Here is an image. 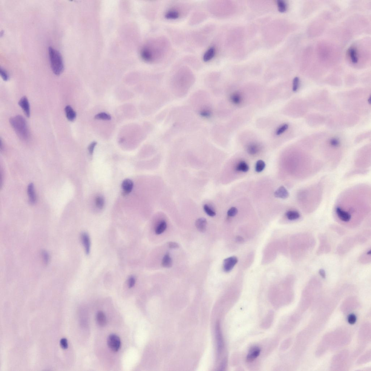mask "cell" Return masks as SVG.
Wrapping results in <instances>:
<instances>
[{
	"label": "cell",
	"instance_id": "obj_1",
	"mask_svg": "<svg viewBox=\"0 0 371 371\" xmlns=\"http://www.w3.org/2000/svg\"><path fill=\"white\" fill-rule=\"evenodd\" d=\"M10 122L15 132L20 139L24 141L28 140L30 133L26 121L22 116L17 115L11 118Z\"/></svg>",
	"mask_w": 371,
	"mask_h": 371
},
{
	"label": "cell",
	"instance_id": "obj_2",
	"mask_svg": "<svg viewBox=\"0 0 371 371\" xmlns=\"http://www.w3.org/2000/svg\"><path fill=\"white\" fill-rule=\"evenodd\" d=\"M48 51L52 70L55 74L59 76L64 70L62 56L59 51L53 47H49Z\"/></svg>",
	"mask_w": 371,
	"mask_h": 371
},
{
	"label": "cell",
	"instance_id": "obj_3",
	"mask_svg": "<svg viewBox=\"0 0 371 371\" xmlns=\"http://www.w3.org/2000/svg\"><path fill=\"white\" fill-rule=\"evenodd\" d=\"M120 338L115 334H111L107 339V345L112 351L116 352L118 351L121 346Z\"/></svg>",
	"mask_w": 371,
	"mask_h": 371
},
{
	"label": "cell",
	"instance_id": "obj_4",
	"mask_svg": "<svg viewBox=\"0 0 371 371\" xmlns=\"http://www.w3.org/2000/svg\"><path fill=\"white\" fill-rule=\"evenodd\" d=\"M238 261L237 257H229L225 259L223 262V269L225 272H230Z\"/></svg>",
	"mask_w": 371,
	"mask_h": 371
},
{
	"label": "cell",
	"instance_id": "obj_5",
	"mask_svg": "<svg viewBox=\"0 0 371 371\" xmlns=\"http://www.w3.org/2000/svg\"><path fill=\"white\" fill-rule=\"evenodd\" d=\"M19 105L22 108L23 111L28 118L30 116V107L28 99L26 96H23L20 99L19 103Z\"/></svg>",
	"mask_w": 371,
	"mask_h": 371
},
{
	"label": "cell",
	"instance_id": "obj_6",
	"mask_svg": "<svg viewBox=\"0 0 371 371\" xmlns=\"http://www.w3.org/2000/svg\"><path fill=\"white\" fill-rule=\"evenodd\" d=\"M335 212L339 218L343 222H348L351 219V215L340 207L338 206L336 207Z\"/></svg>",
	"mask_w": 371,
	"mask_h": 371
},
{
	"label": "cell",
	"instance_id": "obj_7",
	"mask_svg": "<svg viewBox=\"0 0 371 371\" xmlns=\"http://www.w3.org/2000/svg\"><path fill=\"white\" fill-rule=\"evenodd\" d=\"M81 239L85 248L86 253L88 255L90 253L91 248V242L89 236L87 233L84 232L81 234Z\"/></svg>",
	"mask_w": 371,
	"mask_h": 371
},
{
	"label": "cell",
	"instance_id": "obj_8",
	"mask_svg": "<svg viewBox=\"0 0 371 371\" xmlns=\"http://www.w3.org/2000/svg\"><path fill=\"white\" fill-rule=\"evenodd\" d=\"M122 187L124 194L127 195L130 194L133 189V182L131 179H125L122 182Z\"/></svg>",
	"mask_w": 371,
	"mask_h": 371
},
{
	"label": "cell",
	"instance_id": "obj_9",
	"mask_svg": "<svg viewBox=\"0 0 371 371\" xmlns=\"http://www.w3.org/2000/svg\"><path fill=\"white\" fill-rule=\"evenodd\" d=\"M260 349L259 347L254 346L252 348L247 356L246 360L247 361L252 362L253 361L260 355Z\"/></svg>",
	"mask_w": 371,
	"mask_h": 371
},
{
	"label": "cell",
	"instance_id": "obj_10",
	"mask_svg": "<svg viewBox=\"0 0 371 371\" xmlns=\"http://www.w3.org/2000/svg\"><path fill=\"white\" fill-rule=\"evenodd\" d=\"M27 192L30 203L32 204L36 203V195L34 185L33 183H30L28 185V187Z\"/></svg>",
	"mask_w": 371,
	"mask_h": 371
},
{
	"label": "cell",
	"instance_id": "obj_11",
	"mask_svg": "<svg viewBox=\"0 0 371 371\" xmlns=\"http://www.w3.org/2000/svg\"><path fill=\"white\" fill-rule=\"evenodd\" d=\"M65 111L67 118L69 121L73 122L76 119V113L70 105H67L66 106Z\"/></svg>",
	"mask_w": 371,
	"mask_h": 371
},
{
	"label": "cell",
	"instance_id": "obj_12",
	"mask_svg": "<svg viewBox=\"0 0 371 371\" xmlns=\"http://www.w3.org/2000/svg\"><path fill=\"white\" fill-rule=\"evenodd\" d=\"M289 195L287 190L282 186L280 187L274 193V195L276 197L283 199L287 198Z\"/></svg>",
	"mask_w": 371,
	"mask_h": 371
},
{
	"label": "cell",
	"instance_id": "obj_13",
	"mask_svg": "<svg viewBox=\"0 0 371 371\" xmlns=\"http://www.w3.org/2000/svg\"><path fill=\"white\" fill-rule=\"evenodd\" d=\"M196 227L199 231L204 232L206 230L207 221L205 218H199L196 220L195 223Z\"/></svg>",
	"mask_w": 371,
	"mask_h": 371
},
{
	"label": "cell",
	"instance_id": "obj_14",
	"mask_svg": "<svg viewBox=\"0 0 371 371\" xmlns=\"http://www.w3.org/2000/svg\"><path fill=\"white\" fill-rule=\"evenodd\" d=\"M215 54V49L214 47H211L208 49L205 53L203 56V60L205 62L210 61L214 58Z\"/></svg>",
	"mask_w": 371,
	"mask_h": 371
},
{
	"label": "cell",
	"instance_id": "obj_15",
	"mask_svg": "<svg viewBox=\"0 0 371 371\" xmlns=\"http://www.w3.org/2000/svg\"><path fill=\"white\" fill-rule=\"evenodd\" d=\"M260 145L254 142L249 144L247 148L248 153L251 154H257L260 151Z\"/></svg>",
	"mask_w": 371,
	"mask_h": 371
},
{
	"label": "cell",
	"instance_id": "obj_16",
	"mask_svg": "<svg viewBox=\"0 0 371 371\" xmlns=\"http://www.w3.org/2000/svg\"><path fill=\"white\" fill-rule=\"evenodd\" d=\"M96 321L98 324L101 326H104L107 324V319L105 314L102 312H98L96 315Z\"/></svg>",
	"mask_w": 371,
	"mask_h": 371
},
{
	"label": "cell",
	"instance_id": "obj_17",
	"mask_svg": "<svg viewBox=\"0 0 371 371\" xmlns=\"http://www.w3.org/2000/svg\"><path fill=\"white\" fill-rule=\"evenodd\" d=\"M231 102L234 105H238L241 103L242 101L241 95L238 92L233 93L230 96Z\"/></svg>",
	"mask_w": 371,
	"mask_h": 371
},
{
	"label": "cell",
	"instance_id": "obj_18",
	"mask_svg": "<svg viewBox=\"0 0 371 371\" xmlns=\"http://www.w3.org/2000/svg\"><path fill=\"white\" fill-rule=\"evenodd\" d=\"M162 266L165 268H170L172 266V260L169 254H167L164 256L162 259Z\"/></svg>",
	"mask_w": 371,
	"mask_h": 371
},
{
	"label": "cell",
	"instance_id": "obj_19",
	"mask_svg": "<svg viewBox=\"0 0 371 371\" xmlns=\"http://www.w3.org/2000/svg\"><path fill=\"white\" fill-rule=\"evenodd\" d=\"M249 166L244 161H241L239 162L236 167V170L239 171L243 172H246L249 171Z\"/></svg>",
	"mask_w": 371,
	"mask_h": 371
},
{
	"label": "cell",
	"instance_id": "obj_20",
	"mask_svg": "<svg viewBox=\"0 0 371 371\" xmlns=\"http://www.w3.org/2000/svg\"><path fill=\"white\" fill-rule=\"evenodd\" d=\"M287 217L290 220H295L298 219L300 217L299 213L297 211L290 210L286 213Z\"/></svg>",
	"mask_w": 371,
	"mask_h": 371
},
{
	"label": "cell",
	"instance_id": "obj_21",
	"mask_svg": "<svg viewBox=\"0 0 371 371\" xmlns=\"http://www.w3.org/2000/svg\"><path fill=\"white\" fill-rule=\"evenodd\" d=\"M167 223L165 221H162L158 225L156 228L155 232L157 234H160L163 233L167 228Z\"/></svg>",
	"mask_w": 371,
	"mask_h": 371
},
{
	"label": "cell",
	"instance_id": "obj_22",
	"mask_svg": "<svg viewBox=\"0 0 371 371\" xmlns=\"http://www.w3.org/2000/svg\"><path fill=\"white\" fill-rule=\"evenodd\" d=\"M349 54L352 62L354 64H356L358 62V58L355 49L353 47H350L349 50Z\"/></svg>",
	"mask_w": 371,
	"mask_h": 371
},
{
	"label": "cell",
	"instance_id": "obj_23",
	"mask_svg": "<svg viewBox=\"0 0 371 371\" xmlns=\"http://www.w3.org/2000/svg\"><path fill=\"white\" fill-rule=\"evenodd\" d=\"M179 13L176 11L171 10L167 12L165 17L168 19H176L179 17Z\"/></svg>",
	"mask_w": 371,
	"mask_h": 371
},
{
	"label": "cell",
	"instance_id": "obj_24",
	"mask_svg": "<svg viewBox=\"0 0 371 371\" xmlns=\"http://www.w3.org/2000/svg\"><path fill=\"white\" fill-rule=\"evenodd\" d=\"M96 206L99 209H102L103 208L105 205V199L102 196H98L96 199Z\"/></svg>",
	"mask_w": 371,
	"mask_h": 371
},
{
	"label": "cell",
	"instance_id": "obj_25",
	"mask_svg": "<svg viewBox=\"0 0 371 371\" xmlns=\"http://www.w3.org/2000/svg\"><path fill=\"white\" fill-rule=\"evenodd\" d=\"M277 4L279 11L280 13H284L286 11L287 9V5L285 1L282 0H279L277 1Z\"/></svg>",
	"mask_w": 371,
	"mask_h": 371
},
{
	"label": "cell",
	"instance_id": "obj_26",
	"mask_svg": "<svg viewBox=\"0 0 371 371\" xmlns=\"http://www.w3.org/2000/svg\"><path fill=\"white\" fill-rule=\"evenodd\" d=\"M266 164L263 161L259 160L256 162V165L255 170L257 172L260 173L264 170Z\"/></svg>",
	"mask_w": 371,
	"mask_h": 371
},
{
	"label": "cell",
	"instance_id": "obj_27",
	"mask_svg": "<svg viewBox=\"0 0 371 371\" xmlns=\"http://www.w3.org/2000/svg\"><path fill=\"white\" fill-rule=\"evenodd\" d=\"M94 118L98 120H111V117L110 115L105 113H101L96 115L95 116Z\"/></svg>",
	"mask_w": 371,
	"mask_h": 371
},
{
	"label": "cell",
	"instance_id": "obj_28",
	"mask_svg": "<svg viewBox=\"0 0 371 371\" xmlns=\"http://www.w3.org/2000/svg\"><path fill=\"white\" fill-rule=\"evenodd\" d=\"M289 125L287 124H284L277 129L275 132V134L277 136H280L282 134L286 131L289 128Z\"/></svg>",
	"mask_w": 371,
	"mask_h": 371
},
{
	"label": "cell",
	"instance_id": "obj_29",
	"mask_svg": "<svg viewBox=\"0 0 371 371\" xmlns=\"http://www.w3.org/2000/svg\"><path fill=\"white\" fill-rule=\"evenodd\" d=\"M203 209L206 214L208 215L210 217H214L216 215V214L215 211L213 210L212 208L208 205L205 204L204 205Z\"/></svg>",
	"mask_w": 371,
	"mask_h": 371
},
{
	"label": "cell",
	"instance_id": "obj_30",
	"mask_svg": "<svg viewBox=\"0 0 371 371\" xmlns=\"http://www.w3.org/2000/svg\"><path fill=\"white\" fill-rule=\"evenodd\" d=\"M0 74L1 77L4 81H8L9 79V76L6 70L4 68L1 67L0 68Z\"/></svg>",
	"mask_w": 371,
	"mask_h": 371
},
{
	"label": "cell",
	"instance_id": "obj_31",
	"mask_svg": "<svg viewBox=\"0 0 371 371\" xmlns=\"http://www.w3.org/2000/svg\"><path fill=\"white\" fill-rule=\"evenodd\" d=\"M299 84V79L298 77L294 78L292 82V91L296 92L298 90Z\"/></svg>",
	"mask_w": 371,
	"mask_h": 371
},
{
	"label": "cell",
	"instance_id": "obj_32",
	"mask_svg": "<svg viewBox=\"0 0 371 371\" xmlns=\"http://www.w3.org/2000/svg\"><path fill=\"white\" fill-rule=\"evenodd\" d=\"M329 144L332 147L336 148V147L339 146L340 145V141L339 139L336 138H333L330 139L329 141Z\"/></svg>",
	"mask_w": 371,
	"mask_h": 371
},
{
	"label": "cell",
	"instance_id": "obj_33",
	"mask_svg": "<svg viewBox=\"0 0 371 371\" xmlns=\"http://www.w3.org/2000/svg\"><path fill=\"white\" fill-rule=\"evenodd\" d=\"M238 212V210L235 207H232L228 210L227 212L228 215L230 217H234L236 215Z\"/></svg>",
	"mask_w": 371,
	"mask_h": 371
},
{
	"label": "cell",
	"instance_id": "obj_34",
	"mask_svg": "<svg viewBox=\"0 0 371 371\" xmlns=\"http://www.w3.org/2000/svg\"><path fill=\"white\" fill-rule=\"evenodd\" d=\"M136 283V279L134 277H130L129 278L128 281V284L129 287L130 288H132L135 286Z\"/></svg>",
	"mask_w": 371,
	"mask_h": 371
},
{
	"label": "cell",
	"instance_id": "obj_35",
	"mask_svg": "<svg viewBox=\"0 0 371 371\" xmlns=\"http://www.w3.org/2000/svg\"><path fill=\"white\" fill-rule=\"evenodd\" d=\"M97 144L96 142H93L89 145L88 149L89 153L90 155L93 154L95 147L96 146Z\"/></svg>",
	"mask_w": 371,
	"mask_h": 371
},
{
	"label": "cell",
	"instance_id": "obj_36",
	"mask_svg": "<svg viewBox=\"0 0 371 371\" xmlns=\"http://www.w3.org/2000/svg\"><path fill=\"white\" fill-rule=\"evenodd\" d=\"M348 322L351 324H355L356 321V317L354 314H351L349 316L348 319Z\"/></svg>",
	"mask_w": 371,
	"mask_h": 371
},
{
	"label": "cell",
	"instance_id": "obj_37",
	"mask_svg": "<svg viewBox=\"0 0 371 371\" xmlns=\"http://www.w3.org/2000/svg\"><path fill=\"white\" fill-rule=\"evenodd\" d=\"M61 348L64 349H67L68 348V343H67V340L66 338H62L61 339L60 342Z\"/></svg>",
	"mask_w": 371,
	"mask_h": 371
},
{
	"label": "cell",
	"instance_id": "obj_38",
	"mask_svg": "<svg viewBox=\"0 0 371 371\" xmlns=\"http://www.w3.org/2000/svg\"><path fill=\"white\" fill-rule=\"evenodd\" d=\"M168 246L170 249H176L178 248L179 247V245L178 244L176 243V242H171L168 243Z\"/></svg>",
	"mask_w": 371,
	"mask_h": 371
},
{
	"label": "cell",
	"instance_id": "obj_39",
	"mask_svg": "<svg viewBox=\"0 0 371 371\" xmlns=\"http://www.w3.org/2000/svg\"><path fill=\"white\" fill-rule=\"evenodd\" d=\"M42 257L44 261L46 263H48L49 261V255L48 253L45 251H43L42 253Z\"/></svg>",
	"mask_w": 371,
	"mask_h": 371
},
{
	"label": "cell",
	"instance_id": "obj_40",
	"mask_svg": "<svg viewBox=\"0 0 371 371\" xmlns=\"http://www.w3.org/2000/svg\"><path fill=\"white\" fill-rule=\"evenodd\" d=\"M319 273L320 275H321V276L323 278H326V273H325V271L323 269H320L319 271Z\"/></svg>",
	"mask_w": 371,
	"mask_h": 371
},
{
	"label": "cell",
	"instance_id": "obj_41",
	"mask_svg": "<svg viewBox=\"0 0 371 371\" xmlns=\"http://www.w3.org/2000/svg\"><path fill=\"white\" fill-rule=\"evenodd\" d=\"M237 241L240 242H242L243 241V239L241 237H238L237 238Z\"/></svg>",
	"mask_w": 371,
	"mask_h": 371
},
{
	"label": "cell",
	"instance_id": "obj_42",
	"mask_svg": "<svg viewBox=\"0 0 371 371\" xmlns=\"http://www.w3.org/2000/svg\"><path fill=\"white\" fill-rule=\"evenodd\" d=\"M368 103H369V104H370L371 103V97H370V98H369V99H368Z\"/></svg>",
	"mask_w": 371,
	"mask_h": 371
},
{
	"label": "cell",
	"instance_id": "obj_43",
	"mask_svg": "<svg viewBox=\"0 0 371 371\" xmlns=\"http://www.w3.org/2000/svg\"><path fill=\"white\" fill-rule=\"evenodd\" d=\"M371 254V251H370L367 253V254Z\"/></svg>",
	"mask_w": 371,
	"mask_h": 371
}]
</instances>
